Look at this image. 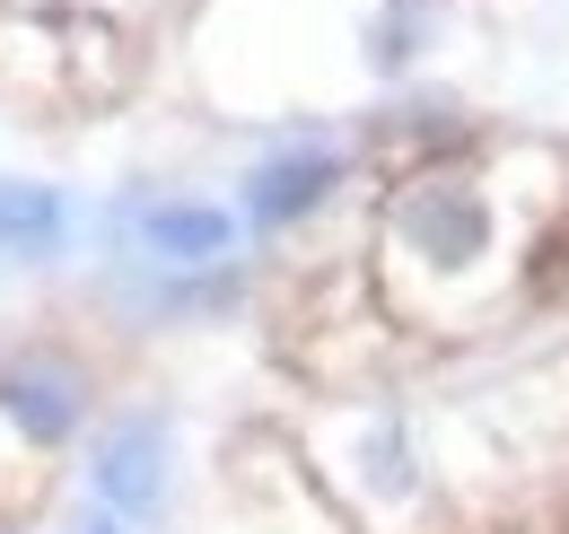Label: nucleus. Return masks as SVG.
Segmentation results:
<instances>
[{"instance_id":"1","label":"nucleus","mask_w":569,"mask_h":534,"mask_svg":"<svg viewBox=\"0 0 569 534\" xmlns=\"http://www.w3.org/2000/svg\"><path fill=\"white\" fill-rule=\"evenodd\" d=\"M535 237L517 246V201L482 158L395 176L377 201V246H368L377 255V307L395 325H421V334H482L491 316H508L526 298Z\"/></svg>"},{"instance_id":"2","label":"nucleus","mask_w":569,"mask_h":534,"mask_svg":"<svg viewBox=\"0 0 569 534\" xmlns=\"http://www.w3.org/2000/svg\"><path fill=\"white\" fill-rule=\"evenodd\" d=\"M307 465L325 500L368 534H438L447 526V473L429 456L421 421L395 403H333L307 429Z\"/></svg>"},{"instance_id":"3","label":"nucleus","mask_w":569,"mask_h":534,"mask_svg":"<svg viewBox=\"0 0 569 534\" xmlns=\"http://www.w3.org/2000/svg\"><path fill=\"white\" fill-rule=\"evenodd\" d=\"M88 500L114 508L123 526H158L176 491V412L167 403H123L88 429Z\"/></svg>"},{"instance_id":"4","label":"nucleus","mask_w":569,"mask_h":534,"mask_svg":"<svg viewBox=\"0 0 569 534\" xmlns=\"http://www.w3.org/2000/svg\"><path fill=\"white\" fill-rule=\"evenodd\" d=\"M88 412H97V377H88L79 350H62V342H18L0 359V429L36 465L71 447L79 429H88Z\"/></svg>"},{"instance_id":"5","label":"nucleus","mask_w":569,"mask_h":534,"mask_svg":"<svg viewBox=\"0 0 569 534\" xmlns=\"http://www.w3.org/2000/svg\"><path fill=\"white\" fill-rule=\"evenodd\" d=\"M342 185H351V149L333 132H298V140L263 149V158L237 176V219L263 228V237H289V228L325 219V210L342 201Z\"/></svg>"},{"instance_id":"6","label":"nucleus","mask_w":569,"mask_h":534,"mask_svg":"<svg viewBox=\"0 0 569 534\" xmlns=\"http://www.w3.org/2000/svg\"><path fill=\"white\" fill-rule=\"evenodd\" d=\"M246 246V219L202 194H141L123 201V255L141 271H228Z\"/></svg>"},{"instance_id":"7","label":"nucleus","mask_w":569,"mask_h":534,"mask_svg":"<svg viewBox=\"0 0 569 534\" xmlns=\"http://www.w3.org/2000/svg\"><path fill=\"white\" fill-rule=\"evenodd\" d=\"M473 115L456 106V97H421V106H386L377 123H368V158L386 167V185L395 176H421V167H456V158H473Z\"/></svg>"},{"instance_id":"8","label":"nucleus","mask_w":569,"mask_h":534,"mask_svg":"<svg viewBox=\"0 0 569 534\" xmlns=\"http://www.w3.org/2000/svg\"><path fill=\"white\" fill-rule=\"evenodd\" d=\"M71 255V194L44 176H0V271H44Z\"/></svg>"},{"instance_id":"9","label":"nucleus","mask_w":569,"mask_h":534,"mask_svg":"<svg viewBox=\"0 0 569 534\" xmlns=\"http://www.w3.org/2000/svg\"><path fill=\"white\" fill-rule=\"evenodd\" d=\"M447 27H456V0H377V18L359 36V62L377 79H412L447 44Z\"/></svg>"},{"instance_id":"10","label":"nucleus","mask_w":569,"mask_h":534,"mask_svg":"<svg viewBox=\"0 0 569 534\" xmlns=\"http://www.w3.org/2000/svg\"><path fill=\"white\" fill-rule=\"evenodd\" d=\"M62 534H132V526H123L114 508H97V500H88V508H71V526H62Z\"/></svg>"}]
</instances>
